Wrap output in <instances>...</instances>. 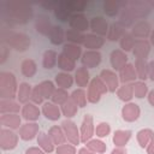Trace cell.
Listing matches in <instances>:
<instances>
[{
	"mask_svg": "<svg viewBox=\"0 0 154 154\" xmlns=\"http://www.w3.org/2000/svg\"><path fill=\"white\" fill-rule=\"evenodd\" d=\"M117 95L122 101H130L134 97V85L130 83L123 84L117 90Z\"/></svg>",
	"mask_w": 154,
	"mask_h": 154,
	"instance_id": "38",
	"label": "cell"
},
{
	"mask_svg": "<svg viewBox=\"0 0 154 154\" xmlns=\"http://www.w3.org/2000/svg\"><path fill=\"white\" fill-rule=\"evenodd\" d=\"M63 53L66 55V57H69V58H71L72 60H77L78 58H81V55H82V48L78 46V45H73V43H66V45H64V47H63Z\"/></svg>",
	"mask_w": 154,
	"mask_h": 154,
	"instance_id": "35",
	"label": "cell"
},
{
	"mask_svg": "<svg viewBox=\"0 0 154 154\" xmlns=\"http://www.w3.org/2000/svg\"><path fill=\"white\" fill-rule=\"evenodd\" d=\"M37 71V66H36V63L32 60V59H25L22 61L20 64V72L23 73V76L28 77V78H31L35 76Z\"/></svg>",
	"mask_w": 154,
	"mask_h": 154,
	"instance_id": "27",
	"label": "cell"
},
{
	"mask_svg": "<svg viewBox=\"0 0 154 154\" xmlns=\"http://www.w3.org/2000/svg\"><path fill=\"white\" fill-rule=\"evenodd\" d=\"M119 42H120V48H122V51H124V52H130V51H132V48H134L135 37L132 36L131 32H126V31H125V34L122 36V38L119 40Z\"/></svg>",
	"mask_w": 154,
	"mask_h": 154,
	"instance_id": "43",
	"label": "cell"
},
{
	"mask_svg": "<svg viewBox=\"0 0 154 154\" xmlns=\"http://www.w3.org/2000/svg\"><path fill=\"white\" fill-rule=\"evenodd\" d=\"M69 25H70V28H71L72 30L83 32V31H85V30L90 26V23L88 22L87 17H85L83 13H75V14H72V17L70 18Z\"/></svg>",
	"mask_w": 154,
	"mask_h": 154,
	"instance_id": "8",
	"label": "cell"
},
{
	"mask_svg": "<svg viewBox=\"0 0 154 154\" xmlns=\"http://www.w3.org/2000/svg\"><path fill=\"white\" fill-rule=\"evenodd\" d=\"M38 87H40L45 99H52V96H53V94L55 91V87H54L53 82H51V81H42L38 84Z\"/></svg>",
	"mask_w": 154,
	"mask_h": 154,
	"instance_id": "47",
	"label": "cell"
},
{
	"mask_svg": "<svg viewBox=\"0 0 154 154\" xmlns=\"http://www.w3.org/2000/svg\"><path fill=\"white\" fill-rule=\"evenodd\" d=\"M37 143H38V146L46 153H52L54 150V143L51 140L49 135H47L46 132H38V135H37Z\"/></svg>",
	"mask_w": 154,
	"mask_h": 154,
	"instance_id": "33",
	"label": "cell"
},
{
	"mask_svg": "<svg viewBox=\"0 0 154 154\" xmlns=\"http://www.w3.org/2000/svg\"><path fill=\"white\" fill-rule=\"evenodd\" d=\"M134 96L137 97V99H142L147 95L148 93V87L147 84L143 82V81H138V82H135L134 84Z\"/></svg>",
	"mask_w": 154,
	"mask_h": 154,
	"instance_id": "48",
	"label": "cell"
},
{
	"mask_svg": "<svg viewBox=\"0 0 154 154\" xmlns=\"http://www.w3.org/2000/svg\"><path fill=\"white\" fill-rule=\"evenodd\" d=\"M70 99L73 100V102L78 106V107H84L87 105V93L83 90V89H76L71 93L70 95Z\"/></svg>",
	"mask_w": 154,
	"mask_h": 154,
	"instance_id": "41",
	"label": "cell"
},
{
	"mask_svg": "<svg viewBox=\"0 0 154 154\" xmlns=\"http://www.w3.org/2000/svg\"><path fill=\"white\" fill-rule=\"evenodd\" d=\"M0 41H1V43H5V45L10 46L11 48H13L18 52L26 51L31 45V40L26 34L16 32L8 25H4L1 28V30H0Z\"/></svg>",
	"mask_w": 154,
	"mask_h": 154,
	"instance_id": "2",
	"label": "cell"
},
{
	"mask_svg": "<svg viewBox=\"0 0 154 154\" xmlns=\"http://www.w3.org/2000/svg\"><path fill=\"white\" fill-rule=\"evenodd\" d=\"M89 79H90V75L88 72V69L87 67H79L77 69L76 73H75V81L77 83L78 87H87L89 85Z\"/></svg>",
	"mask_w": 154,
	"mask_h": 154,
	"instance_id": "37",
	"label": "cell"
},
{
	"mask_svg": "<svg viewBox=\"0 0 154 154\" xmlns=\"http://www.w3.org/2000/svg\"><path fill=\"white\" fill-rule=\"evenodd\" d=\"M107 91H108V89H107L106 84L103 83V81L100 78V76L99 77H94L90 81L89 85H88L87 99H88L89 102L96 103V102H99L101 95L102 94H106Z\"/></svg>",
	"mask_w": 154,
	"mask_h": 154,
	"instance_id": "4",
	"label": "cell"
},
{
	"mask_svg": "<svg viewBox=\"0 0 154 154\" xmlns=\"http://www.w3.org/2000/svg\"><path fill=\"white\" fill-rule=\"evenodd\" d=\"M55 83L59 88L69 89L73 84V77L67 72H59L55 75Z\"/></svg>",
	"mask_w": 154,
	"mask_h": 154,
	"instance_id": "30",
	"label": "cell"
},
{
	"mask_svg": "<svg viewBox=\"0 0 154 154\" xmlns=\"http://www.w3.org/2000/svg\"><path fill=\"white\" fill-rule=\"evenodd\" d=\"M20 106L18 102L10 100V99H1L0 101V112L1 114H6V113H17L19 111Z\"/></svg>",
	"mask_w": 154,
	"mask_h": 154,
	"instance_id": "28",
	"label": "cell"
},
{
	"mask_svg": "<svg viewBox=\"0 0 154 154\" xmlns=\"http://www.w3.org/2000/svg\"><path fill=\"white\" fill-rule=\"evenodd\" d=\"M48 135H49V137H51V140L53 141L54 144L60 146V144H64L65 143L66 136H65V132H64L63 128H60L58 125H53L48 130Z\"/></svg>",
	"mask_w": 154,
	"mask_h": 154,
	"instance_id": "25",
	"label": "cell"
},
{
	"mask_svg": "<svg viewBox=\"0 0 154 154\" xmlns=\"http://www.w3.org/2000/svg\"><path fill=\"white\" fill-rule=\"evenodd\" d=\"M100 78L103 81V83L106 84L108 91H116V89L118 88V83H119V78L118 76L116 75L114 71L112 70H108V69H105L100 72Z\"/></svg>",
	"mask_w": 154,
	"mask_h": 154,
	"instance_id": "11",
	"label": "cell"
},
{
	"mask_svg": "<svg viewBox=\"0 0 154 154\" xmlns=\"http://www.w3.org/2000/svg\"><path fill=\"white\" fill-rule=\"evenodd\" d=\"M22 116L28 122H35L40 117V109H38V107L35 103L28 102L22 108Z\"/></svg>",
	"mask_w": 154,
	"mask_h": 154,
	"instance_id": "19",
	"label": "cell"
},
{
	"mask_svg": "<svg viewBox=\"0 0 154 154\" xmlns=\"http://www.w3.org/2000/svg\"><path fill=\"white\" fill-rule=\"evenodd\" d=\"M105 43V40L96 35V34H88L85 35V40H84V47L88 48V51H97L100 49Z\"/></svg>",
	"mask_w": 154,
	"mask_h": 154,
	"instance_id": "20",
	"label": "cell"
},
{
	"mask_svg": "<svg viewBox=\"0 0 154 154\" xmlns=\"http://www.w3.org/2000/svg\"><path fill=\"white\" fill-rule=\"evenodd\" d=\"M140 114H141V109L136 103L130 102L122 108V117L125 122H135L138 119Z\"/></svg>",
	"mask_w": 154,
	"mask_h": 154,
	"instance_id": "17",
	"label": "cell"
},
{
	"mask_svg": "<svg viewBox=\"0 0 154 154\" xmlns=\"http://www.w3.org/2000/svg\"><path fill=\"white\" fill-rule=\"evenodd\" d=\"M72 11L69 6V1H58L57 7L54 8V16L60 22H67L72 17Z\"/></svg>",
	"mask_w": 154,
	"mask_h": 154,
	"instance_id": "13",
	"label": "cell"
},
{
	"mask_svg": "<svg viewBox=\"0 0 154 154\" xmlns=\"http://www.w3.org/2000/svg\"><path fill=\"white\" fill-rule=\"evenodd\" d=\"M148 101H149V103L152 106H154V89L149 91V94H148Z\"/></svg>",
	"mask_w": 154,
	"mask_h": 154,
	"instance_id": "61",
	"label": "cell"
},
{
	"mask_svg": "<svg viewBox=\"0 0 154 154\" xmlns=\"http://www.w3.org/2000/svg\"><path fill=\"white\" fill-rule=\"evenodd\" d=\"M120 7H122V2L116 0H108L103 2V12L108 17H116L117 14H119Z\"/></svg>",
	"mask_w": 154,
	"mask_h": 154,
	"instance_id": "34",
	"label": "cell"
},
{
	"mask_svg": "<svg viewBox=\"0 0 154 154\" xmlns=\"http://www.w3.org/2000/svg\"><path fill=\"white\" fill-rule=\"evenodd\" d=\"M150 32H152V28H150V24L147 20H138V22H136L132 25V29H131L132 36L137 37L140 40L147 38L148 36H150Z\"/></svg>",
	"mask_w": 154,
	"mask_h": 154,
	"instance_id": "9",
	"label": "cell"
},
{
	"mask_svg": "<svg viewBox=\"0 0 154 154\" xmlns=\"http://www.w3.org/2000/svg\"><path fill=\"white\" fill-rule=\"evenodd\" d=\"M135 18L132 17V14L129 12V10L126 8V7H124L122 11H120V13H119V23L124 26V28H129V26H132L134 24H135Z\"/></svg>",
	"mask_w": 154,
	"mask_h": 154,
	"instance_id": "44",
	"label": "cell"
},
{
	"mask_svg": "<svg viewBox=\"0 0 154 154\" xmlns=\"http://www.w3.org/2000/svg\"><path fill=\"white\" fill-rule=\"evenodd\" d=\"M137 78L136 76V71H135V66L132 64H126L120 71H119V81L123 82L124 84L125 83H129V82H132Z\"/></svg>",
	"mask_w": 154,
	"mask_h": 154,
	"instance_id": "23",
	"label": "cell"
},
{
	"mask_svg": "<svg viewBox=\"0 0 154 154\" xmlns=\"http://www.w3.org/2000/svg\"><path fill=\"white\" fill-rule=\"evenodd\" d=\"M69 6L72 11V13H81L82 11L85 10V7L88 6L87 1H79V0H73V1H69Z\"/></svg>",
	"mask_w": 154,
	"mask_h": 154,
	"instance_id": "50",
	"label": "cell"
},
{
	"mask_svg": "<svg viewBox=\"0 0 154 154\" xmlns=\"http://www.w3.org/2000/svg\"><path fill=\"white\" fill-rule=\"evenodd\" d=\"M53 25L49 20V17L46 16V14H38L35 19V29L38 34L41 35H46L48 36L51 30H52Z\"/></svg>",
	"mask_w": 154,
	"mask_h": 154,
	"instance_id": "16",
	"label": "cell"
},
{
	"mask_svg": "<svg viewBox=\"0 0 154 154\" xmlns=\"http://www.w3.org/2000/svg\"><path fill=\"white\" fill-rule=\"evenodd\" d=\"M38 132V124L36 123H25L19 128V137L24 141L32 140Z\"/></svg>",
	"mask_w": 154,
	"mask_h": 154,
	"instance_id": "18",
	"label": "cell"
},
{
	"mask_svg": "<svg viewBox=\"0 0 154 154\" xmlns=\"http://www.w3.org/2000/svg\"><path fill=\"white\" fill-rule=\"evenodd\" d=\"M58 67L60 70H63L64 72H70L72 70H75L76 67V61L72 60L71 58L66 57L64 53H60L58 55Z\"/></svg>",
	"mask_w": 154,
	"mask_h": 154,
	"instance_id": "29",
	"label": "cell"
},
{
	"mask_svg": "<svg viewBox=\"0 0 154 154\" xmlns=\"http://www.w3.org/2000/svg\"><path fill=\"white\" fill-rule=\"evenodd\" d=\"M31 85H29V83H20L19 88H18V93H17V99L20 103H28V100L31 97Z\"/></svg>",
	"mask_w": 154,
	"mask_h": 154,
	"instance_id": "32",
	"label": "cell"
},
{
	"mask_svg": "<svg viewBox=\"0 0 154 154\" xmlns=\"http://www.w3.org/2000/svg\"><path fill=\"white\" fill-rule=\"evenodd\" d=\"M125 34V28L119 23H112L108 28V32H107V40L109 41H118L122 38V36Z\"/></svg>",
	"mask_w": 154,
	"mask_h": 154,
	"instance_id": "24",
	"label": "cell"
},
{
	"mask_svg": "<svg viewBox=\"0 0 154 154\" xmlns=\"http://www.w3.org/2000/svg\"><path fill=\"white\" fill-rule=\"evenodd\" d=\"M131 137V131L129 130H117L113 136V142L117 147H123L128 143Z\"/></svg>",
	"mask_w": 154,
	"mask_h": 154,
	"instance_id": "39",
	"label": "cell"
},
{
	"mask_svg": "<svg viewBox=\"0 0 154 154\" xmlns=\"http://www.w3.org/2000/svg\"><path fill=\"white\" fill-rule=\"evenodd\" d=\"M87 148L93 150L94 153H105L107 149V146L100 140H90L87 142Z\"/></svg>",
	"mask_w": 154,
	"mask_h": 154,
	"instance_id": "49",
	"label": "cell"
},
{
	"mask_svg": "<svg viewBox=\"0 0 154 154\" xmlns=\"http://www.w3.org/2000/svg\"><path fill=\"white\" fill-rule=\"evenodd\" d=\"M150 42H152V45H154V30H152V32H150Z\"/></svg>",
	"mask_w": 154,
	"mask_h": 154,
	"instance_id": "62",
	"label": "cell"
},
{
	"mask_svg": "<svg viewBox=\"0 0 154 154\" xmlns=\"http://www.w3.org/2000/svg\"><path fill=\"white\" fill-rule=\"evenodd\" d=\"M148 78L154 82V60L148 63Z\"/></svg>",
	"mask_w": 154,
	"mask_h": 154,
	"instance_id": "56",
	"label": "cell"
},
{
	"mask_svg": "<svg viewBox=\"0 0 154 154\" xmlns=\"http://www.w3.org/2000/svg\"><path fill=\"white\" fill-rule=\"evenodd\" d=\"M79 134H81V142H83V143H87L93 137V135H94V123H93V117L90 114L84 116Z\"/></svg>",
	"mask_w": 154,
	"mask_h": 154,
	"instance_id": "7",
	"label": "cell"
},
{
	"mask_svg": "<svg viewBox=\"0 0 154 154\" xmlns=\"http://www.w3.org/2000/svg\"><path fill=\"white\" fill-rule=\"evenodd\" d=\"M25 154H46V152H45V150H41V149L37 148V147H31V148L26 149Z\"/></svg>",
	"mask_w": 154,
	"mask_h": 154,
	"instance_id": "57",
	"label": "cell"
},
{
	"mask_svg": "<svg viewBox=\"0 0 154 154\" xmlns=\"http://www.w3.org/2000/svg\"><path fill=\"white\" fill-rule=\"evenodd\" d=\"M42 113L49 120H58L60 118V116H61V111L53 102H46V103H43V106H42Z\"/></svg>",
	"mask_w": 154,
	"mask_h": 154,
	"instance_id": "22",
	"label": "cell"
},
{
	"mask_svg": "<svg viewBox=\"0 0 154 154\" xmlns=\"http://www.w3.org/2000/svg\"><path fill=\"white\" fill-rule=\"evenodd\" d=\"M57 154H76V149L72 144H60L55 149Z\"/></svg>",
	"mask_w": 154,
	"mask_h": 154,
	"instance_id": "53",
	"label": "cell"
},
{
	"mask_svg": "<svg viewBox=\"0 0 154 154\" xmlns=\"http://www.w3.org/2000/svg\"><path fill=\"white\" fill-rule=\"evenodd\" d=\"M58 63V54L53 49H48L43 53V59H42V65L45 69L51 70L55 66V64Z\"/></svg>",
	"mask_w": 154,
	"mask_h": 154,
	"instance_id": "36",
	"label": "cell"
},
{
	"mask_svg": "<svg viewBox=\"0 0 154 154\" xmlns=\"http://www.w3.org/2000/svg\"><path fill=\"white\" fill-rule=\"evenodd\" d=\"M150 52V43L147 40H137L135 41L132 53L136 57V59H146L148 58Z\"/></svg>",
	"mask_w": 154,
	"mask_h": 154,
	"instance_id": "15",
	"label": "cell"
},
{
	"mask_svg": "<svg viewBox=\"0 0 154 154\" xmlns=\"http://www.w3.org/2000/svg\"><path fill=\"white\" fill-rule=\"evenodd\" d=\"M109 132H111V126H109L108 123H105V122L100 123V124L96 126V130H95V134H96V136H99V137H106Z\"/></svg>",
	"mask_w": 154,
	"mask_h": 154,
	"instance_id": "52",
	"label": "cell"
},
{
	"mask_svg": "<svg viewBox=\"0 0 154 154\" xmlns=\"http://www.w3.org/2000/svg\"><path fill=\"white\" fill-rule=\"evenodd\" d=\"M78 106L73 102L72 99H69L64 105H61V113L66 117V118H71L77 113Z\"/></svg>",
	"mask_w": 154,
	"mask_h": 154,
	"instance_id": "45",
	"label": "cell"
},
{
	"mask_svg": "<svg viewBox=\"0 0 154 154\" xmlns=\"http://www.w3.org/2000/svg\"><path fill=\"white\" fill-rule=\"evenodd\" d=\"M65 38L70 42V43H73V45H82L84 43V40H85V35L79 32V31H76V30H72V29H69L66 32H65Z\"/></svg>",
	"mask_w": 154,
	"mask_h": 154,
	"instance_id": "40",
	"label": "cell"
},
{
	"mask_svg": "<svg viewBox=\"0 0 154 154\" xmlns=\"http://www.w3.org/2000/svg\"><path fill=\"white\" fill-rule=\"evenodd\" d=\"M147 153L148 154H154V136H153V138L150 140V142L147 146Z\"/></svg>",
	"mask_w": 154,
	"mask_h": 154,
	"instance_id": "58",
	"label": "cell"
},
{
	"mask_svg": "<svg viewBox=\"0 0 154 154\" xmlns=\"http://www.w3.org/2000/svg\"><path fill=\"white\" fill-rule=\"evenodd\" d=\"M69 99H70V95L67 94L66 89H63V88L55 89V91L52 96V101L55 105H64Z\"/></svg>",
	"mask_w": 154,
	"mask_h": 154,
	"instance_id": "46",
	"label": "cell"
},
{
	"mask_svg": "<svg viewBox=\"0 0 154 154\" xmlns=\"http://www.w3.org/2000/svg\"><path fill=\"white\" fill-rule=\"evenodd\" d=\"M10 49H11L10 46H7L5 43H1V47H0V64H4L7 60V58L10 55Z\"/></svg>",
	"mask_w": 154,
	"mask_h": 154,
	"instance_id": "54",
	"label": "cell"
},
{
	"mask_svg": "<svg viewBox=\"0 0 154 154\" xmlns=\"http://www.w3.org/2000/svg\"><path fill=\"white\" fill-rule=\"evenodd\" d=\"M154 136V132L150 130V129H142L137 132V141H138V144L144 148L148 146V143L150 142V140L153 138Z\"/></svg>",
	"mask_w": 154,
	"mask_h": 154,
	"instance_id": "42",
	"label": "cell"
},
{
	"mask_svg": "<svg viewBox=\"0 0 154 154\" xmlns=\"http://www.w3.org/2000/svg\"><path fill=\"white\" fill-rule=\"evenodd\" d=\"M108 23L107 20L103 18V17H93L91 20H90V29L94 34L99 35V36H103V35H107L108 32Z\"/></svg>",
	"mask_w": 154,
	"mask_h": 154,
	"instance_id": "14",
	"label": "cell"
},
{
	"mask_svg": "<svg viewBox=\"0 0 154 154\" xmlns=\"http://www.w3.org/2000/svg\"><path fill=\"white\" fill-rule=\"evenodd\" d=\"M58 5V1H46V2H42L41 6L45 8V10H48V11H54V8L57 7Z\"/></svg>",
	"mask_w": 154,
	"mask_h": 154,
	"instance_id": "55",
	"label": "cell"
},
{
	"mask_svg": "<svg viewBox=\"0 0 154 154\" xmlns=\"http://www.w3.org/2000/svg\"><path fill=\"white\" fill-rule=\"evenodd\" d=\"M0 123L2 126H6L11 130L18 129L20 125V117L17 113H6L1 114L0 117Z\"/></svg>",
	"mask_w": 154,
	"mask_h": 154,
	"instance_id": "21",
	"label": "cell"
},
{
	"mask_svg": "<svg viewBox=\"0 0 154 154\" xmlns=\"http://www.w3.org/2000/svg\"><path fill=\"white\" fill-rule=\"evenodd\" d=\"M30 99H31L32 103H35V105H40V103H42V102H43L45 97H43V95H42V91H41V89H40L38 84H37V85H35V87L32 88L31 97H30Z\"/></svg>",
	"mask_w": 154,
	"mask_h": 154,
	"instance_id": "51",
	"label": "cell"
},
{
	"mask_svg": "<svg viewBox=\"0 0 154 154\" xmlns=\"http://www.w3.org/2000/svg\"><path fill=\"white\" fill-rule=\"evenodd\" d=\"M135 71L137 78H140L141 81H146L148 78V61L146 59H136Z\"/></svg>",
	"mask_w": 154,
	"mask_h": 154,
	"instance_id": "31",
	"label": "cell"
},
{
	"mask_svg": "<svg viewBox=\"0 0 154 154\" xmlns=\"http://www.w3.org/2000/svg\"><path fill=\"white\" fill-rule=\"evenodd\" d=\"M17 81L12 72L2 71L0 72V96L1 99H10L12 100L17 96Z\"/></svg>",
	"mask_w": 154,
	"mask_h": 154,
	"instance_id": "3",
	"label": "cell"
},
{
	"mask_svg": "<svg viewBox=\"0 0 154 154\" xmlns=\"http://www.w3.org/2000/svg\"><path fill=\"white\" fill-rule=\"evenodd\" d=\"M61 128L65 132L67 141L71 142V144H78L81 142V134L78 132L77 125L72 120H69V119L64 120L61 123Z\"/></svg>",
	"mask_w": 154,
	"mask_h": 154,
	"instance_id": "6",
	"label": "cell"
},
{
	"mask_svg": "<svg viewBox=\"0 0 154 154\" xmlns=\"http://www.w3.org/2000/svg\"><path fill=\"white\" fill-rule=\"evenodd\" d=\"M101 58L102 57L99 51H85L82 54V64L87 69H93L100 65Z\"/></svg>",
	"mask_w": 154,
	"mask_h": 154,
	"instance_id": "10",
	"label": "cell"
},
{
	"mask_svg": "<svg viewBox=\"0 0 154 154\" xmlns=\"http://www.w3.org/2000/svg\"><path fill=\"white\" fill-rule=\"evenodd\" d=\"M32 17H34L32 7L28 2L19 0L6 1L5 7L1 12V18L4 23L11 28L14 24H25L30 22Z\"/></svg>",
	"mask_w": 154,
	"mask_h": 154,
	"instance_id": "1",
	"label": "cell"
},
{
	"mask_svg": "<svg viewBox=\"0 0 154 154\" xmlns=\"http://www.w3.org/2000/svg\"><path fill=\"white\" fill-rule=\"evenodd\" d=\"M111 154H126V149H124L123 147H118V148H114Z\"/></svg>",
	"mask_w": 154,
	"mask_h": 154,
	"instance_id": "59",
	"label": "cell"
},
{
	"mask_svg": "<svg viewBox=\"0 0 154 154\" xmlns=\"http://www.w3.org/2000/svg\"><path fill=\"white\" fill-rule=\"evenodd\" d=\"M111 65L116 71H120L128 64V55L122 49H114L109 57Z\"/></svg>",
	"mask_w": 154,
	"mask_h": 154,
	"instance_id": "12",
	"label": "cell"
},
{
	"mask_svg": "<svg viewBox=\"0 0 154 154\" xmlns=\"http://www.w3.org/2000/svg\"><path fill=\"white\" fill-rule=\"evenodd\" d=\"M65 32L66 31H64V29L60 25H53V28H52V30L48 35L49 41L55 46L61 45L65 40Z\"/></svg>",
	"mask_w": 154,
	"mask_h": 154,
	"instance_id": "26",
	"label": "cell"
},
{
	"mask_svg": "<svg viewBox=\"0 0 154 154\" xmlns=\"http://www.w3.org/2000/svg\"><path fill=\"white\" fill-rule=\"evenodd\" d=\"M78 154H96V153H94L93 150H90V149H88V148L85 147V148H81V149L78 150Z\"/></svg>",
	"mask_w": 154,
	"mask_h": 154,
	"instance_id": "60",
	"label": "cell"
},
{
	"mask_svg": "<svg viewBox=\"0 0 154 154\" xmlns=\"http://www.w3.org/2000/svg\"><path fill=\"white\" fill-rule=\"evenodd\" d=\"M18 135L13 132L11 129L2 128L0 130V147L4 150H11L17 147Z\"/></svg>",
	"mask_w": 154,
	"mask_h": 154,
	"instance_id": "5",
	"label": "cell"
}]
</instances>
